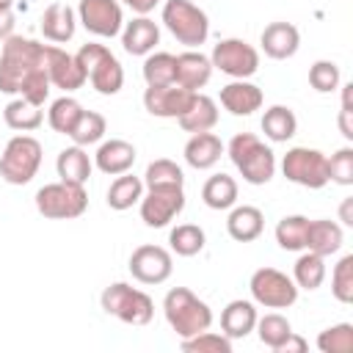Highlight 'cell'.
<instances>
[{"instance_id": "obj_1", "label": "cell", "mask_w": 353, "mask_h": 353, "mask_svg": "<svg viewBox=\"0 0 353 353\" xmlns=\"http://www.w3.org/2000/svg\"><path fill=\"white\" fill-rule=\"evenodd\" d=\"M44 66V44L22 36H8L0 52V91L19 94L25 77Z\"/></svg>"}, {"instance_id": "obj_2", "label": "cell", "mask_w": 353, "mask_h": 353, "mask_svg": "<svg viewBox=\"0 0 353 353\" xmlns=\"http://www.w3.org/2000/svg\"><path fill=\"white\" fill-rule=\"evenodd\" d=\"M163 312H165V320H168V325L174 328V334L179 339H188L193 334H201V331H207L212 325L210 306L196 292H190L188 287L168 290V295L163 301Z\"/></svg>"}, {"instance_id": "obj_3", "label": "cell", "mask_w": 353, "mask_h": 353, "mask_svg": "<svg viewBox=\"0 0 353 353\" xmlns=\"http://www.w3.org/2000/svg\"><path fill=\"white\" fill-rule=\"evenodd\" d=\"M229 157L248 185H268L276 174V154L254 132H237L229 141Z\"/></svg>"}, {"instance_id": "obj_4", "label": "cell", "mask_w": 353, "mask_h": 353, "mask_svg": "<svg viewBox=\"0 0 353 353\" xmlns=\"http://www.w3.org/2000/svg\"><path fill=\"white\" fill-rule=\"evenodd\" d=\"M74 58H77V63L83 66L85 77L91 80V85H94L99 94L113 97V94L121 91V85H124V69H121L119 58H116L105 44L88 41V44H83V47L77 50Z\"/></svg>"}, {"instance_id": "obj_5", "label": "cell", "mask_w": 353, "mask_h": 353, "mask_svg": "<svg viewBox=\"0 0 353 353\" xmlns=\"http://www.w3.org/2000/svg\"><path fill=\"white\" fill-rule=\"evenodd\" d=\"M102 309L119 317L127 325H146L154 317V303L143 290H135L124 281H116L102 290Z\"/></svg>"}, {"instance_id": "obj_6", "label": "cell", "mask_w": 353, "mask_h": 353, "mask_svg": "<svg viewBox=\"0 0 353 353\" xmlns=\"http://www.w3.org/2000/svg\"><path fill=\"white\" fill-rule=\"evenodd\" d=\"M163 22L171 30V36L188 47H201L210 36L207 14L190 0H168L163 6Z\"/></svg>"}, {"instance_id": "obj_7", "label": "cell", "mask_w": 353, "mask_h": 353, "mask_svg": "<svg viewBox=\"0 0 353 353\" xmlns=\"http://www.w3.org/2000/svg\"><path fill=\"white\" fill-rule=\"evenodd\" d=\"M85 207H88V196H85L83 185H74V182L61 179V182L39 188V193H36V210L52 221L80 218L85 212Z\"/></svg>"}, {"instance_id": "obj_8", "label": "cell", "mask_w": 353, "mask_h": 353, "mask_svg": "<svg viewBox=\"0 0 353 353\" xmlns=\"http://www.w3.org/2000/svg\"><path fill=\"white\" fill-rule=\"evenodd\" d=\"M41 165V143L30 135H17L0 154V176L8 185H28Z\"/></svg>"}, {"instance_id": "obj_9", "label": "cell", "mask_w": 353, "mask_h": 353, "mask_svg": "<svg viewBox=\"0 0 353 353\" xmlns=\"http://www.w3.org/2000/svg\"><path fill=\"white\" fill-rule=\"evenodd\" d=\"M281 171L290 182H295L301 188L317 190V188L328 185V157L320 149L292 146L281 160Z\"/></svg>"}, {"instance_id": "obj_10", "label": "cell", "mask_w": 353, "mask_h": 353, "mask_svg": "<svg viewBox=\"0 0 353 353\" xmlns=\"http://www.w3.org/2000/svg\"><path fill=\"white\" fill-rule=\"evenodd\" d=\"M248 290H251L254 301L265 309H287L298 301V284L276 268L254 270V276L248 281Z\"/></svg>"}, {"instance_id": "obj_11", "label": "cell", "mask_w": 353, "mask_h": 353, "mask_svg": "<svg viewBox=\"0 0 353 353\" xmlns=\"http://www.w3.org/2000/svg\"><path fill=\"white\" fill-rule=\"evenodd\" d=\"M210 61H212V69H221L234 80H248L259 69V52L243 39H221L212 47Z\"/></svg>"}, {"instance_id": "obj_12", "label": "cell", "mask_w": 353, "mask_h": 353, "mask_svg": "<svg viewBox=\"0 0 353 353\" xmlns=\"http://www.w3.org/2000/svg\"><path fill=\"white\" fill-rule=\"evenodd\" d=\"M182 210H185V193H182L179 185L149 188V193L141 196V221L149 229L168 226Z\"/></svg>"}, {"instance_id": "obj_13", "label": "cell", "mask_w": 353, "mask_h": 353, "mask_svg": "<svg viewBox=\"0 0 353 353\" xmlns=\"http://www.w3.org/2000/svg\"><path fill=\"white\" fill-rule=\"evenodd\" d=\"M77 17L88 33L102 39H113L124 25L121 6L116 0H80Z\"/></svg>"}, {"instance_id": "obj_14", "label": "cell", "mask_w": 353, "mask_h": 353, "mask_svg": "<svg viewBox=\"0 0 353 353\" xmlns=\"http://www.w3.org/2000/svg\"><path fill=\"white\" fill-rule=\"evenodd\" d=\"M171 270V254L163 245H138L130 256V273L141 284H163Z\"/></svg>"}, {"instance_id": "obj_15", "label": "cell", "mask_w": 353, "mask_h": 353, "mask_svg": "<svg viewBox=\"0 0 353 353\" xmlns=\"http://www.w3.org/2000/svg\"><path fill=\"white\" fill-rule=\"evenodd\" d=\"M44 72H47L50 83L63 91H77L88 80L74 55L63 52L61 47H50V44H44Z\"/></svg>"}, {"instance_id": "obj_16", "label": "cell", "mask_w": 353, "mask_h": 353, "mask_svg": "<svg viewBox=\"0 0 353 353\" xmlns=\"http://www.w3.org/2000/svg\"><path fill=\"white\" fill-rule=\"evenodd\" d=\"M196 91H188L176 83L168 85H149L143 91V108L157 116V119H179L185 113V108L190 105Z\"/></svg>"}, {"instance_id": "obj_17", "label": "cell", "mask_w": 353, "mask_h": 353, "mask_svg": "<svg viewBox=\"0 0 353 353\" xmlns=\"http://www.w3.org/2000/svg\"><path fill=\"white\" fill-rule=\"evenodd\" d=\"M262 50L268 58L273 61H287L298 52L301 47V33L292 22H270L265 30H262V39H259Z\"/></svg>"}, {"instance_id": "obj_18", "label": "cell", "mask_w": 353, "mask_h": 353, "mask_svg": "<svg viewBox=\"0 0 353 353\" xmlns=\"http://www.w3.org/2000/svg\"><path fill=\"white\" fill-rule=\"evenodd\" d=\"M212 77V61L204 52L188 50L182 55H176V72H174V83L188 88V91H199L210 83Z\"/></svg>"}, {"instance_id": "obj_19", "label": "cell", "mask_w": 353, "mask_h": 353, "mask_svg": "<svg viewBox=\"0 0 353 353\" xmlns=\"http://www.w3.org/2000/svg\"><path fill=\"white\" fill-rule=\"evenodd\" d=\"M221 105L232 116H251L262 108V88L248 80H234L221 88Z\"/></svg>"}, {"instance_id": "obj_20", "label": "cell", "mask_w": 353, "mask_h": 353, "mask_svg": "<svg viewBox=\"0 0 353 353\" xmlns=\"http://www.w3.org/2000/svg\"><path fill=\"white\" fill-rule=\"evenodd\" d=\"M94 163L102 174H110V176H119V174H127L135 163V146L130 141H121V138H110L105 141L97 154H94Z\"/></svg>"}, {"instance_id": "obj_21", "label": "cell", "mask_w": 353, "mask_h": 353, "mask_svg": "<svg viewBox=\"0 0 353 353\" xmlns=\"http://www.w3.org/2000/svg\"><path fill=\"white\" fill-rule=\"evenodd\" d=\"M176 121H179V127L185 132H210L218 124V105H215L212 97L196 91L190 105L185 108V113Z\"/></svg>"}, {"instance_id": "obj_22", "label": "cell", "mask_w": 353, "mask_h": 353, "mask_svg": "<svg viewBox=\"0 0 353 353\" xmlns=\"http://www.w3.org/2000/svg\"><path fill=\"white\" fill-rule=\"evenodd\" d=\"M345 243V234H342V226L336 221H309V229H306V251L312 254H320V256H331L342 248Z\"/></svg>"}, {"instance_id": "obj_23", "label": "cell", "mask_w": 353, "mask_h": 353, "mask_svg": "<svg viewBox=\"0 0 353 353\" xmlns=\"http://www.w3.org/2000/svg\"><path fill=\"white\" fill-rule=\"evenodd\" d=\"M121 44L130 55H149L154 50V44H160V28L149 17H138L124 25Z\"/></svg>"}, {"instance_id": "obj_24", "label": "cell", "mask_w": 353, "mask_h": 353, "mask_svg": "<svg viewBox=\"0 0 353 353\" xmlns=\"http://www.w3.org/2000/svg\"><path fill=\"white\" fill-rule=\"evenodd\" d=\"M221 154H223V143L212 132H193L190 141L185 143V160L196 171L212 168L221 160Z\"/></svg>"}, {"instance_id": "obj_25", "label": "cell", "mask_w": 353, "mask_h": 353, "mask_svg": "<svg viewBox=\"0 0 353 353\" xmlns=\"http://www.w3.org/2000/svg\"><path fill=\"white\" fill-rule=\"evenodd\" d=\"M265 229V215L259 207H251V204H243V207H234L226 218V232L232 240L237 243H251L262 234Z\"/></svg>"}, {"instance_id": "obj_26", "label": "cell", "mask_w": 353, "mask_h": 353, "mask_svg": "<svg viewBox=\"0 0 353 353\" xmlns=\"http://www.w3.org/2000/svg\"><path fill=\"white\" fill-rule=\"evenodd\" d=\"M256 325V309L251 301H229L221 312V331L229 339H245Z\"/></svg>"}, {"instance_id": "obj_27", "label": "cell", "mask_w": 353, "mask_h": 353, "mask_svg": "<svg viewBox=\"0 0 353 353\" xmlns=\"http://www.w3.org/2000/svg\"><path fill=\"white\" fill-rule=\"evenodd\" d=\"M74 22H77L74 11L66 3H52L41 14V33H44V39H50L55 44H63L74 36Z\"/></svg>"}, {"instance_id": "obj_28", "label": "cell", "mask_w": 353, "mask_h": 353, "mask_svg": "<svg viewBox=\"0 0 353 353\" xmlns=\"http://www.w3.org/2000/svg\"><path fill=\"white\" fill-rule=\"evenodd\" d=\"M55 171L63 182H74V185H85L91 176V160L83 152V146H66L61 149L58 160H55Z\"/></svg>"}, {"instance_id": "obj_29", "label": "cell", "mask_w": 353, "mask_h": 353, "mask_svg": "<svg viewBox=\"0 0 353 353\" xmlns=\"http://www.w3.org/2000/svg\"><path fill=\"white\" fill-rule=\"evenodd\" d=\"M295 130H298V119H295V113H292L290 108L273 105V108L265 110V116H262V132H265V138H270L273 143L290 141V138L295 135Z\"/></svg>"}, {"instance_id": "obj_30", "label": "cell", "mask_w": 353, "mask_h": 353, "mask_svg": "<svg viewBox=\"0 0 353 353\" xmlns=\"http://www.w3.org/2000/svg\"><path fill=\"white\" fill-rule=\"evenodd\" d=\"M201 199H204V204L210 210H229V207H234V201H237V182H234V176L212 174L204 182V188H201Z\"/></svg>"}, {"instance_id": "obj_31", "label": "cell", "mask_w": 353, "mask_h": 353, "mask_svg": "<svg viewBox=\"0 0 353 353\" xmlns=\"http://www.w3.org/2000/svg\"><path fill=\"white\" fill-rule=\"evenodd\" d=\"M143 196V182L132 174H119L108 188V207L110 210H130Z\"/></svg>"}, {"instance_id": "obj_32", "label": "cell", "mask_w": 353, "mask_h": 353, "mask_svg": "<svg viewBox=\"0 0 353 353\" xmlns=\"http://www.w3.org/2000/svg\"><path fill=\"white\" fill-rule=\"evenodd\" d=\"M41 105H33V102H28V99H11L8 105H6V110H3V119H6V124L11 127V130H19V132H30V130H36L41 121H44V116H41V110H39Z\"/></svg>"}, {"instance_id": "obj_33", "label": "cell", "mask_w": 353, "mask_h": 353, "mask_svg": "<svg viewBox=\"0 0 353 353\" xmlns=\"http://www.w3.org/2000/svg\"><path fill=\"white\" fill-rule=\"evenodd\" d=\"M325 279V256L320 254H301L295 259V268H292V281L301 287V290H317Z\"/></svg>"}, {"instance_id": "obj_34", "label": "cell", "mask_w": 353, "mask_h": 353, "mask_svg": "<svg viewBox=\"0 0 353 353\" xmlns=\"http://www.w3.org/2000/svg\"><path fill=\"white\" fill-rule=\"evenodd\" d=\"M306 229H309V218L306 215H284L276 223V243L284 251H303Z\"/></svg>"}, {"instance_id": "obj_35", "label": "cell", "mask_w": 353, "mask_h": 353, "mask_svg": "<svg viewBox=\"0 0 353 353\" xmlns=\"http://www.w3.org/2000/svg\"><path fill=\"white\" fill-rule=\"evenodd\" d=\"M176 55L171 52H149L143 61V80L146 85H168L174 83Z\"/></svg>"}, {"instance_id": "obj_36", "label": "cell", "mask_w": 353, "mask_h": 353, "mask_svg": "<svg viewBox=\"0 0 353 353\" xmlns=\"http://www.w3.org/2000/svg\"><path fill=\"white\" fill-rule=\"evenodd\" d=\"M204 229L196 226V223H179L176 229H171L168 234V243H171V251L179 254V256H196L201 248H204Z\"/></svg>"}, {"instance_id": "obj_37", "label": "cell", "mask_w": 353, "mask_h": 353, "mask_svg": "<svg viewBox=\"0 0 353 353\" xmlns=\"http://www.w3.org/2000/svg\"><path fill=\"white\" fill-rule=\"evenodd\" d=\"M80 113H83V105H80L74 97H61V99H55V102L50 105L47 121H50V127H52L55 132L69 135V132H72V127L77 124Z\"/></svg>"}, {"instance_id": "obj_38", "label": "cell", "mask_w": 353, "mask_h": 353, "mask_svg": "<svg viewBox=\"0 0 353 353\" xmlns=\"http://www.w3.org/2000/svg\"><path fill=\"white\" fill-rule=\"evenodd\" d=\"M105 130H108V124H105V116H102V113H97V110H83L80 119H77V124L72 127L69 138H72L77 146H91V143L102 141Z\"/></svg>"}, {"instance_id": "obj_39", "label": "cell", "mask_w": 353, "mask_h": 353, "mask_svg": "<svg viewBox=\"0 0 353 353\" xmlns=\"http://www.w3.org/2000/svg\"><path fill=\"white\" fill-rule=\"evenodd\" d=\"M143 182H146V188H165V185H179V188H182L185 174H182V168H179L174 160L160 157V160H152V163L146 165Z\"/></svg>"}, {"instance_id": "obj_40", "label": "cell", "mask_w": 353, "mask_h": 353, "mask_svg": "<svg viewBox=\"0 0 353 353\" xmlns=\"http://www.w3.org/2000/svg\"><path fill=\"white\" fill-rule=\"evenodd\" d=\"M256 334H259V342L262 345H268L270 350H276L284 339H287V334L292 331V325H290V320L284 317V314H276V312H270V314H265V317H256Z\"/></svg>"}, {"instance_id": "obj_41", "label": "cell", "mask_w": 353, "mask_h": 353, "mask_svg": "<svg viewBox=\"0 0 353 353\" xmlns=\"http://www.w3.org/2000/svg\"><path fill=\"white\" fill-rule=\"evenodd\" d=\"M182 350L185 353H232V339L226 334H215L207 328L201 334L182 339Z\"/></svg>"}, {"instance_id": "obj_42", "label": "cell", "mask_w": 353, "mask_h": 353, "mask_svg": "<svg viewBox=\"0 0 353 353\" xmlns=\"http://www.w3.org/2000/svg\"><path fill=\"white\" fill-rule=\"evenodd\" d=\"M317 347L323 353H350L353 350V325L350 323H336L317 336Z\"/></svg>"}, {"instance_id": "obj_43", "label": "cell", "mask_w": 353, "mask_h": 353, "mask_svg": "<svg viewBox=\"0 0 353 353\" xmlns=\"http://www.w3.org/2000/svg\"><path fill=\"white\" fill-rule=\"evenodd\" d=\"M331 292L339 303H353V254H345L331 273Z\"/></svg>"}, {"instance_id": "obj_44", "label": "cell", "mask_w": 353, "mask_h": 353, "mask_svg": "<svg viewBox=\"0 0 353 353\" xmlns=\"http://www.w3.org/2000/svg\"><path fill=\"white\" fill-rule=\"evenodd\" d=\"M339 80H342V74H339V66L334 61H314L312 69H309V85L320 94L336 91Z\"/></svg>"}, {"instance_id": "obj_45", "label": "cell", "mask_w": 353, "mask_h": 353, "mask_svg": "<svg viewBox=\"0 0 353 353\" xmlns=\"http://www.w3.org/2000/svg\"><path fill=\"white\" fill-rule=\"evenodd\" d=\"M328 182L336 185H353V149L342 146L339 152H334L328 157Z\"/></svg>"}, {"instance_id": "obj_46", "label": "cell", "mask_w": 353, "mask_h": 353, "mask_svg": "<svg viewBox=\"0 0 353 353\" xmlns=\"http://www.w3.org/2000/svg\"><path fill=\"white\" fill-rule=\"evenodd\" d=\"M50 77H47V72H44V66L41 69H36V72H30L28 77H25V83H22V88H19V97L22 99H28V102H33V105H44V99H47V94H50Z\"/></svg>"}, {"instance_id": "obj_47", "label": "cell", "mask_w": 353, "mask_h": 353, "mask_svg": "<svg viewBox=\"0 0 353 353\" xmlns=\"http://www.w3.org/2000/svg\"><path fill=\"white\" fill-rule=\"evenodd\" d=\"M350 91H353V83H347V85L342 88V110H339V130H342V135H345L347 141H353V121H350L353 108H350Z\"/></svg>"}, {"instance_id": "obj_48", "label": "cell", "mask_w": 353, "mask_h": 353, "mask_svg": "<svg viewBox=\"0 0 353 353\" xmlns=\"http://www.w3.org/2000/svg\"><path fill=\"white\" fill-rule=\"evenodd\" d=\"M14 25H17V19H14L11 6L8 3H0V41H6L8 36H14Z\"/></svg>"}, {"instance_id": "obj_49", "label": "cell", "mask_w": 353, "mask_h": 353, "mask_svg": "<svg viewBox=\"0 0 353 353\" xmlns=\"http://www.w3.org/2000/svg\"><path fill=\"white\" fill-rule=\"evenodd\" d=\"M303 350H306V339H303V336H298L295 331H290V334H287V339L276 347V353H303Z\"/></svg>"}, {"instance_id": "obj_50", "label": "cell", "mask_w": 353, "mask_h": 353, "mask_svg": "<svg viewBox=\"0 0 353 353\" xmlns=\"http://www.w3.org/2000/svg\"><path fill=\"white\" fill-rule=\"evenodd\" d=\"M124 3H127L132 11H138L141 17H146V14H149V11H152V8H154L160 0H124Z\"/></svg>"}, {"instance_id": "obj_51", "label": "cell", "mask_w": 353, "mask_h": 353, "mask_svg": "<svg viewBox=\"0 0 353 353\" xmlns=\"http://www.w3.org/2000/svg\"><path fill=\"white\" fill-rule=\"evenodd\" d=\"M342 221H345V223H353V218H350V199L342 204Z\"/></svg>"}, {"instance_id": "obj_52", "label": "cell", "mask_w": 353, "mask_h": 353, "mask_svg": "<svg viewBox=\"0 0 353 353\" xmlns=\"http://www.w3.org/2000/svg\"><path fill=\"white\" fill-rule=\"evenodd\" d=\"M0 3H8V6H11V3H14V0H0Z\"/></svg>"}]
</instances>
